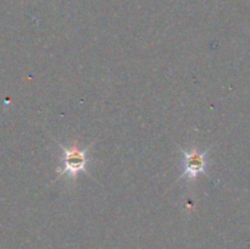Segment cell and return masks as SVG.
Wrapping results in <instances>:
<instances>
[{
    "mask_svg": "<svg viewBox=\"0 0 250 249\" xmlns=\"http://www.w3.org/2000/svg\"><path fill=\"white\" fill-rule=\"evenodd\" d=\"M62 148V165L63 167L59 171V176H68L75 178L80 172L85 171L88 164L87 151L88 149H81L77 145L65 146L60 144Z\"/></svg>",
    "mask_w": 250,
    "mask_h": 249,
    "instance_id": "cell-1",
    "label": "cell"
},
{
    "mask_svg": "<svg viewBox=\"0 0 250 249\" xmlns=\"http://www.w3.org/2000/svg\"><path fill=\"white\" fill-rule=\"evenodd\" d=\"M182 153V175L181 178H188L193 180L197 178L199 175L207 171L209 160H208V151L198 150L197 148H192L190 150L186 149H180Z\"/></svg>",
    "mask_w": 250,
    "mask_h": 249,
    "instance_id": "cell-2",
    "label": "cell"
}]
</instances>
